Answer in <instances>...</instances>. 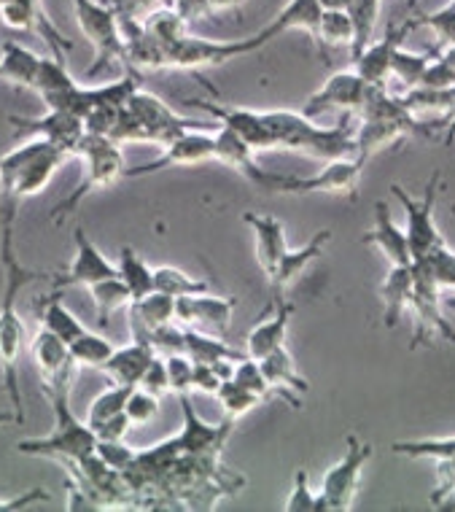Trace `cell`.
<instances>
[{"mask_svg":"<svg viewBox=\"0 0 455 512\" xmlns=\"http://www.w3.org/2000/svg\"><path fill=\"white\" fill-rule=\"evenodd\" d=\"M17 219H0V378L3 389L11 399V410L17 415V424H25V399L19 389V356L25 348V324L19 316L17 302L27 286L38 278H54L49 273L33 270L19 262L17 243H14Z\"/></svg>","mask_w":455,"mask_h":512,"instance_id":"6da1fadb","label":"cell"},{"mask_svg":"<svg viewBox=\"0 0 455 512\" xmlns=\"http://www.w3.org/2000/svg\"><path fill=\"white\" fill-rule=\"evenodd\" d=\"M70 154L46 138L30 141L0 157V219H17L27 197L44 192L52 176Z\"/></svg>","mask_w":455,"mask_h":512,"instance_id":"7a4b0ae2","label":"cell"},{"mask_svg":"<svg viewBox=\"0 0 455 512\" xmlns=\"http://www.w3.org/2000/svg\"><path fill=\"white\" fill-rule=\"evenodd\" d=\"M264 119L270 124L275 149L302 151L326 162L356 154V127L350 114L342 116L337 127H318L302 111H264Z\"/></svg>","mask_w":455,"mask_h":512,"instance_id":"3957f363","label":"cell"},{"mask_svg":"<svg viewBox=\"0 0 455 512\" xmlns=\"http://www.w3.org/2000/svg\"><path fill=\"white\" fill-rule=\"evenodd\" d=\"M49 405L54 410V429L46 437H27L17 442V451L35 459H49L57 464H76L97 453V434L89 429L87 421L70 410V394H54Z\"/></svg>","mask_w":455,"mask_h":512,"instance_id":"277c9868","label":"cell"},{"mask_svg":"<svg viewBox=\"0 0 455 512\" xmlns=\"http://www.w3.org/2000/svg\"><path fill=\"white\" fill-rule=\"evenodd\" d=\"M76 157L84 162V176L76 184V189L68 197H62L60 203L52 208V221L54 224H65V221L79 211V205L87 200L92 192L105 189V186L122 181L124 176V154L122 146L111 138L103 135H84V141L76 149Z\"/></svg>","mask_w":455,"mask_h":512,"instance_id":"5b68a950","label":"cell"},{"mask_svg":"<svg viewBox=\"0 0 455 512\" xmlns=\"http://www.w3.org/2000/svg\"><path fill=\"white\" fill-rule=\"evenodd\" d=\"M73 17L81 33L92 44V65L87 68V76H95L100 68L108 65H124V36L119 25V14L108 0H73Z\"/></svg>","mask_w":455,"mask_h":512,"instance_id":"8992f818","label":"cell"},{"mask_svg":"<svg viewBox=\"0 0 455 512\" xmlns=\"http://www.w3.org/2000/svg\"><path fill=\"white\" fill-rule=\"evenodd\" d=\"M375 448L364 442L359 434L353 432L345 437V456L324 475V486L318 491L321 499V512H348L359 499L361 475L364 467L372 459Z\"/></svg>","mask_w":455,"mask_h":512,"instance_id":"52a82bcc","label":"cell"},{"mask_svg":"<svg viewBox=\"0 0 455 512\" xmlns=\"http://www.w3.org/2000/svg\"><path fill=\"white\" fill-rule=\"evenodd\" d=\"M442 176L439 170H434L429 178V184L423 189V195L412 197L404 186L391 184V192L396 200L402 203L404 213H407V240H410L412 259H429L439 246H445V238L439 232L437 221H434V208H437L439 192H442Z\"/></svg>","mask_w":455,"mask_h":512,"instance_id":"ba28073f","label":"cell"},{"mask_svg":"<svg viewBox=\"0 0 455 512\" xmlns=\"http://www.w3.org/2000/svg\"><path fill=\"white\" fill-rule=\"evenodd\" d=\"M412 273H415V286H412L410 310L415 318V329H412V348L426 343L431 337H439L445 343L455 345V329L445 316V302H442V289L434 281L426 259H415L412 262Z\"/></svg>","mask_w":455,"mask_h":512,"instance_id":"9c48e42d","label":"cell"},{"mask_svg":"<svg viewBox=\"0 0 455 512\" xmlns=\"http://www.w3.org/2000/svg\"><path fill=\"white\" fill-rule=\"evenodd\" d=\"M259 38H243V41H208L186 33L175 44L165 46V71H202V68H219L227 62L259 52Z\"/></svg>","mask_w":455,"mask_h":512,"instance_id":"30bf717a","label":"cell"},{"mask_svg":"<svg viewBox=\"0 0 455 512\" xmlns=\"http://www.w3.org/2000/svg\"><path fill=\"white\" fill-rule=\"evenodd\" d=\"M367 162L356 157H340L329 159L326 168L315 176L299 178V176H278V192L275 195H340L348 200H356L359 192L361 170Z\"/></svg>","mask_w":455,"mask_h":512,"instance_id":"8fae6325","label":"cell"},{"mask_svg":"<svg viewBox=\"0 0 455 512\" xmlns=\"http://www.w3.org/2000/svg\"><path fill=\"white\" fill-rule=\"evenodd\" d=\"M30 354H33L35 370L41 378V389L46 397L54 394H73L76 386V375H79V364L73 362L70 348L65 340L41 327L30 340Z\"/></svg>","mask_w":455,"mask_h":512,"instance_id":"7c38bea8","label":"cell"},{"mask_svg":"<svg viewBox=\"0 0 455 512\" xmlns=\"http://www.w3.org/2000/svg\"><path fill=\"white\" fill-rule=\"evenodd\" d=\"M377 87H369L356 71H340L326 79V84L315 95L305 100L302 114L315 119V116L329 114V111H345V114H361V108L367 106L369 95Z\"/></svg>","mask_w":455,"mask_h":512,"instance_id":"4fadbf2b","label":"cell"},{"mask_svg":"<svg viewBox=\"0 0 455 512\" xmlns=\"http://www.w3.org/2000/svg\"><path fill=\"white\" fill-rule=\"evenodd\" d=\"M213 159V133L205 130H189L162 146V154L151 162H143L138 168L124 170L122 178H143L151 173H162L167 168H192Z\"/></svg>","mask_w":455,"mask_h":512,"instance_id":"5bb4252c","label":"cell"},{"mask_svg":"<svg viewBox=\"0 0 455 512\" xmlns=\"http://www.w3.org/2000/svg\"><path fill=\"white\" fill-rule=\"evenodd\" d=\"M213 159L221 162V165H227L235 173L248 181V184H254L256 189H264V192H278V176L280 173H270V170H264L259 162H256V151L248 146V143L235 135L227 127H221L213 133Z\"/></svg>","mask_w":455,"mask_h":512,"instance_id":"9a60e30c","label":"cell"},{"mask_svg":"<svg viewBox=\"0 0 455 512\" xmlns=\"http://www.w3.org/2000/svg\"><path fill=\"white\" fill-rule=\"evenodd\" d=\"M235 297H216V294L202 292L192 297L175 300V321L186 329H202L210 335H224L232 327V313H235Z\"/></svg>","mask_w":455,"mask_h":512,"instance_id":"2e32d148","label":"cell"},{"mask_svg":"<svg viewBox=\"0 0 455 512\" xmlns=\"http://www.w3.org/2000/svg\"><path fill=\"white\" fill-rule=\"evenodd\" d=\"M73 243H76V254L70 259L68 270L60 278L54 275V286L57 289H62V292L68 286H84V289H89L92 283H100L105 278H116L119 275L114 262L92 243V238H89L84 227H76Z\"/></svg>","mask_w":455,"mask_h":512,"instance_id":"e0dca14e","label":"cell"},{"mask_svg":"<svg viewBox=\"0 0 455 512\" xmlns=\"http://www.w3.org/2000/svg\"><path fill=\"white\" fill-rule=\"evenodd\" d=\"M178 405L184 413V429L175 434V440L181 445L186 456H221L224 442L232 434V421H221V424H208L202 421L200 413L194 410V402L189 394H178Z\"/></svg>","mask_w":455,"mask_h":512,"instance_id":"ac0fdd59","label":"cell"},{"mask_svg":"<svg viewBox=\"0 0 455 512\" xmlns=\"http://www.w3.org/2000/svg\"><path fill=\"white\" fill-rule=\"evenodd\" d=\"M184 106H197L213 119H219L221 127H227L235 135H240L248 146L254 151H270L275 149V138L264 111H251V108L240 106H219V103H210V100H184Z\"/></svg>","mask_w":455,"mask_h":512,"instance_id":"d6986e66","label":"cell"},{"mask_svg":"<svg viewBox=\"0 0 455 512\" xmlns=\"http://www.w3.org/2000/svg\"><path fill=\"white\" fill-rule=\"evenodd\" d=\"M11 127H17L22 133H33L38 138H46L52 141L54 146H60L68 154H76V149L84 141L87 135V127H84V119L76 114H68V111H52L46 108L44 116H9Z\"/></svg>","mask_w":455,"mask_h":512,"instance_id":"ffe728a7","label":"cell"},{"mask_svg":"<svg viewBox=\"0 0 455 512\" xmlns=\"http://www.w3.org/2000/svg\"><path fill=\"white\" fill-rule=\"evenodd\" d=\"M294 313H297V305L286 294H272V305L267 310V316L259 318V324L245 337V354L251 359H264L272 351L283 348L286 337H289V324Z\"/></svg>","mask_w":455,"mask_h":512,"instance_id":"44dd1931","label":"cell"},{"mask_svg":"<svg viewBox=\"0 0 455 512\" xmlns=\"http://www.w3.org/2000/svg\"><path fill=\"white\" fill-rule=\"evenodd\" d=\"M415 27V22H404V25H391L385 30V36L380 41H372V44L364 49V52L353 60V71L359 73L361 79L367 81L369 87L385 89L388 87V76H391V62H394L396 49L404 44V38L410 36V30Z\"/></svg>","mask_w":455,"mask_h":512,"instance_id":"7402d4cb","label":"cell"},{"mask_svg":"<svg viewBox=\"0 0 455 512\" xmlns=\"http://www.w3.org/2000/svg\"><path fill=\"white\" fill-rule=\"evenodd\" d=\"M361 243L377 248V254L388 259L391 267H410L415 262L407 232L396 224L391 208L385 203L375 205V227L361 235Z\"/></svg>","mask_w":455,"mask_h":512,"instance_id":"603a6c76","label":"cell"},{"mask_svg":"<svg viewBox=\"0 0 455 512\" xmlns=\"http://www.w3.org/2000/svg\"><path fill=\"white\" fill-rule=\"evenodd\" d=\"M243 221L254 232V246H256V262L262 267V273L267 275L270 281L275 270H278L280 259L289 251V243H286V227L283 221L275 219V216H264V213L245 211Z\"/></svg>","mask_w":455,"mask_h":512,"instance_id":"cb8c5ba5","label":"cell"},{"mask_svg":"<svg viewBox=\"0 0 455 512\" xmlns=\"http://www.w3.org/2000/svg\"><path fill=\"white\" fill-rule=\"evenodd\" d=\"M157 348L146 335H132V340L122 348H116L114 356L105 362L103 372L119 386H138L146 375L149 364L157 359Z\"/></svg>","mask_w":455,"mask_h":512,"instance_id":"d4e9b609","label":"cell"},{"mask_svg":"<svg viewBox=\"0 0 455 512\" xmlns=\"http://www.w3.org/2000/svg\"><path fill=\"white\" fill-rule=\"evenodd\" d=\"M259 367H262L264 378L270 380L272 391H275V397L286 399L294 410H299V399L297 394H307L310 391V383L307 378H302L297 370V362H294V356L289 354V348L283 345L278 351H272L264 359H256Z\"/></svg>","mask_w":455,"mask_h":512,"instance_id":"484cf974","label":"cell"},{"mask_svg":"<svg viewBox=\"0 0 455 512\" xmlns=\"http://www.w3.org/2000/svg\"><path fill=\"white\" fill-rule=\"evenodd\" d=\"M332 243V230H321L315 232L313 238L307 240L305 246L289 248L286 256L280 259L278 270L270 278L272 294H286L294 286V283L305 275V270L313 265L315 259H321V254L326 251V246Z\"/></svg>","mask_w":455,"mask_h":512,"instance_id":"4316f807","label":"cell"},{"mask_svg":"<svg viewBox=\"0 0 455 512\" xmlns=\"http://www.w3.org/2000/svg\"><path fill=\"white\" fill-rule=\"evenodd\" d=\"M318 22H321V6L315 0H289L280 9L278 17L256 33V38L262 41V46H267L275 38L291 33V30H302L313 41H318Z\"/></svg>","mask_w":455,"mask_h":512,"instance_id":"83f0119b","label":"cell"},{"mask_svg":"<svg viewBox=\"0 0 455 512\" xmlns=\"http://www.w3.org/2000/svg\"><path fill=\"white\" fill-rule=\"evenodd\" d=\"M412 286H415V273L410 267H391L380 286V302H383V327L396 329L402 321L404 310H410Z\"/></svg>","mask_w":455,"mask_h":512,"instance_id":"f1b7e54d","label":"cell"},{"mask_svg":"<svg viewBox=\"0 0 455 512\" xmlns=\"http://www.w3.org/2000/svg\"><path fill=\"white\" fill-rule=\"evenodd\" d=\"M41 54H35L33 49H27L22 44L6 41L3 44V54H0V81H6L11 87L33 89L38 84V71H41Z\"/></svg>","mask_w":455,"mask_h":512,"instance_id":"f546056e","label":"cell"},{"mask_svg":"<svg viewBox=\"0 0 455 512\" xmlns=\"http://www.w3.org/2000/svg\"><path fill=\"white\" fill-rule=\"evenodd\" d=\"M412 135V130L402 122H391V119H361L356 124V159L367 162L372 154H377L385 146L402 141Z\"/></svg>","mask_w":455,"mask_h":512,"instance_id":"4dcf8cb0","label":"cell"},{"mask_svg":"<svg viewBox=\"0 0 455 512\" xmlns=\"http://www.w3.org/2000/svg\"><path fill=\"white\" fill-rule=\"evenodd\" d=\"M184 354L192 359L194 364H221V362H240L245 359V351H237L224 340H219L210 332L202 329H186L184 327Z\"/></svg>","mask_w":455,"mask_h":512,"instance_id":"1f68e13d","label":"cell"},{"mask_svg":"<svg viewBox=\"0 0 455 512\" xmlns=\"http://www.w3.org/2000/svg\"><path fill=\"white\" fill-rule=\"evenodd\" d=\"M60 297L62 289H57V294H52V297H46L44 300V305H41V327H46L49 332H54L60 340H65V343L70 345L76 337L87 332V327L81 324L79 316H76Z\"/></svg>","mask_w":455,"mask_h":512,"instance_id":"d6a6232c","label":"cell"},{"mask_svg":"<svg viewBox=\"0 0 455 512\" xmlns=\"http://www.w3.org/2000/svg\"><path fill=\"white\" fill-rule=\"evenodd\" d=\"M140 27H143L146 36L154 38V41L162 46L175 44L178 38H184L186 33H189V22H186L170 3H162L157 9H151L149 14L143 17Z\"/></svg>","mask_w":455,"mask_h":512,"instance_id":"836d02e7","label":"cell"},{"mask_svg":"<svg viewBox=\"0 0 455 512\" xmlns=\"http://www.w3.org/2000/svg\"><path fill=\"white\" fill-rule=\"evenodd\" d=\"M116 270H119V278L124 281V286L130 289L132 302L143 300L146 294L154 292V267L146 265L132 246L122 248Z\"/></svg>","mask_w":455,"mask_h":512,"instance_id":"e575fe53","label":"cell"},{"mask_svg":"<svg viewBox=\"0 0 455 512\" xmlns=\"http://www.w3.org/2000/svg\"><path fill=\"white\" fill-rule=\"evenodd\" d=\"M89 294H92V302H95L97 310V324L100 327H108V318L114 316L116 310L130 308L132 294L130 289L124 286V281L116 275V278H105L100 283H92L89 286Z\"/></svg>","mask_w":455,"mask_h":512,"instance_id":"d590c367","label":"cell"},{"mask_svg":"<svg viewBox=\"0 0 455 512\" xmlns=\"http://www.w3.org/2000/svg\"><path fill=\"white\" fill-rule=\"evenodd\" d=\"M353 38H356V30H353V19H350L348 11H321V22H318V52L329 62L326 57V49L329 46H353Z\"/></svg>","mask_w":455,"mask_h":512,"instance_id":"8d00e7d4","label":"cell"},{"mask_svg":"<svg viewBox=\"0 0 455 512\" xmlns=\"http://www.w3.org/2000/svg\"><path fill=\"white\" fill-rule=\"evenodd\" d=\"M70 356H73V362L79 364V367H95V370H103L105 362L114 356L116 345L108 340L100 332H92L87 329L84 335H79L73 343L68 345Z\"/></svg>","mask_w":455,"mask_h":512,"instance_id":"74e56055","label":"cell"},{"mask_svg":"<svg viewBox=\"0 0 455 512\" xmlns=\"http://www.w3.org/2000/svg\"><path fill=\"white\" fill-rule=\"evenodd\" d=\"M439 57V49H431V52H407V49H396L394 62H391V76L402 81V92L412 87H420L423 81V73L429 68L431 62Z\"/></svg>","mask_w":455,"mask_h":512,"instance_id":"f35d334b","label":"cell"},{"mask_svg":"<svg viewBox=\"0 0 455 512\" xmlns=\"http://www.w3.org/2000/svg\"><path fill=\"white\" fill-rule=\"evenodd\" d=\"M154 292H162L167 297H173V300H181V297L208 292V281L192 278V275H186L178 267L162 265L154 267Z\"/></svg>","mask_w":455,"mask_h":512,"instance_id":"ab89813d","label":"cell"},{"mask_svg":"<svg viewBox=\"0 0 455 512\" xmlns=\"http://www.w3.org/2000/svg\"><path fill=\"white\" fill-rule=\"evenodd\" d=\"M132 389H135V386H119V383H114L111 389L100 391V394L92 399V405H89V410H87L89 429L95 432V429H100L103 424H108L111 418L122 415L124 407H127V397H130Z\"/></svg>","mask_w":455,"mask_h":512,"instance_id":"60d3db41","label":"cell"},{"mask_svg":"<svg viewBox=\"0 0 455 512\" xmlns=\"http://www.w3.org/2000/svg\"><path fill=\"white\" fill-rule=\"evenodd\" d=\"M219 402H221V410H224V418L227 421H232V424H237L240 418H243L245 413H251L262 399L256 397V394H251L248 389H243L240 383H235V380L229 378L221 383V389H219Z\"/></svg>","mask_w":455,"mask_h":512,"instance_id":"b9f144b4","label":"cell"},{"mask_svg":"<svg viewBox=\"0 0 455 512\" xmlns=\"http://www.w3.org/2000/svg\"><path fill=\"white\" fill-rule=\"evenodd\" d=\"M232 380H235V383H240L243 389L251 391V394H256V397L262 399V402L264 399L275 397L270 380L264 378L262 367H259V362H256V359H251V356H245V359H240V362L235 364V370H232Z\"/></svg>","mask_w":455,"mask_h":512,"instance_id":"7bdbcfd3","label":"cell"},{"mask_svg":"<svg viewBox=\"0 0 455 512\" xmlns=\"http://www.w3.org/2000/svg\"><path fill=\"white\" fill-rule=\"evenodd\" d=\"M429 499L434 510L455 512V456L437 461V486Z\"/></svg>","mask_w":455,"mask_h":512,"instance_id":"ee69618b","label":"cell"},{"mask_svg":"<svg viewBox=\"0 0 455 512\" xmlns=\"http://www.w3.org/2000/svg\"><path fill=\"white\" fill-rule=\"evenodd\" d=\"M159 405H162V397H157V394H151V391L135 386V389L130 391V397H127L124 413H127L132 426H143V424H151V421L157 418Z\"/></svg>","mask_w":455,"mask_h":512,"instance_id":"f6af8a7d","label":"cell"},{"mask_svg":"<svg viewBox=\"0 0 455 512\" xmlns=\"http://www.w3.org/2000/svg\"><path fill=\"white\" fill-rule=\"evenodd\" d=\"M420 25H426L437 38V49H447L450 44H455V0H450L442 9L431 11L426 17L418 19Z\"/></svg>","mask_w":455,"mask_h":512,"instance_id":"bcb514c9","label":"cell"},{"mask_svg":"<svg viewBox=\"0 0 455 512\" xmlns=\"http://www.w3.org/2000/svg\"><path fill=\"white\" fill-rule=\"evenodd\" d=\"M286 512H321V499H318V491L310 488V477L305 469H297V475H294V488L286 502Z\"/></svg>","mask_w":455,"mask_h":512,"instance_id":"7dc6e473","label":"cell"},{"mask_svg":"<svg viewBox=\"0 0 455 512\" xmlns=\"http://www.w3.org/2000/svg\"><path fill=\"white\" fill-rule=\"evenodd\" d=\"M167 364V383H170V394H192V375L194 362L186 354H170L165 356Z\"/></svg>","mask_w":455,"mask_h":512,"instance_id":"c3c4849f","label":"cell"},{"mask_svg":"<svg viewBox=\"0 0 455 512\" xmlns=\"http://www.w3.org/2000/svg\"><path fill=\"white\" fill-rule=\"evenodd\" d=\"M434 281L439 283V289H455V251L447 246H439L434 254L426 259Z\"/></svg>","mask_w":455,"mask_h":512,"instance_id":"681fc988","label":"cell"},{"mask_svg":"<svg viewBox=\"0 0 455 512\" xmlns=\"http://www.w3.org/2000/svg\"><path fill=\"white\" fill-rule=\"evenodd\" d=\"M97 456L108 464L116 472H127L132 467V461L138 456L135 448H130L124 440H114V442H97Z\"/></svg>","mask_w":455,"mask_h":512,"instance_id":"f907efd6","label":"cell"},{"mask_svg":"<svg viewBox=\"0 0 455 512\" xmlns=\"http://www.w3.org/2000/svg\"><path fill=\"white\" fill-rule=\"evenodd\" d=\"M140 389L151 391V394H157V397L165 399V394H170V383H167V364H165V356L157 354V359L149 364V370L146 375L140 378L138 383Z\"/></svg>","mask_w":455,"mask_h":512,"instance_id":"816d5d0a","label":"cell"},{"mask_svg":"<svg viewBox=\"0 0 455 512\" xmlns=\"http://www.w3.org/2000/svg\"><path fill=\"white\" fill-rule=\"evenodd\" d=\"M420 87H429V89H455V68H450L442 57L431 62L426 73H423V81H420Z\"/></svg>","mask_w":455,"mask_h":512,"instance_id":"f5cc1de1","label":"cell"},{"mask_svg":"<svg viewBox=\"0 0 455 512\" xmlns=\"http://www.w3.org/2000/svg\"><path fill=\"white\" fill-rule=\"evenodd\" d=\"M35 502H49V491L44 488H30L25 494L9 496V499H0V512H14V510H25Z\"/></svg>","mask_w":455,"mask_h":512,"instance_id":"db71d44e","label":"cell"},{"mask_svg":"<svg viewBox=\"0 0 455 512\" xmlns=\"http://www.w3.org/2000/svg\"><path fill=\"white\" fill-rule=\"evenodd\" d=\"M434 127H445L447 130V143H453L455 141V100H453V106H450V111H447L439 122H434Z\"/></svg>","mask_w":455,"mask_h":512,"instance_id":"11a10c76","label":"cell"},{"mask_svg":"<svg viewBox=\"0 0 455 512\" xmlns=\"http://www.w3.org/2000/svg\"><path fill=\"white\" fill-rule=\"evenodd\" d=\"M321 11H348L353 6V0H315Z\"/></svg>","mask_w":455,"mask_h":512,"instance_id":"9f6ffc18","label":"cell"},{"mask_svg":"<svg viewBox=\"0 0 455 512\" xmlns=\"http://www.w3.org/2000/svg\"><path fill=\"white\" fill-rule=\"evenodd\" d=\"M11 424H17V415H14V410H0V429Z\"/></svg>","mask_w":455,"mask_h":512,"instance_id":"6f0895ef","label":"cell"},{"mask_svg":"<svg viewBox=\"0 0 455 512\" xmlns=\"http://www.w3.org/2000/svg\"><path fill=\"white\" fill-rule=\"evenodd\" d=\"M439 57H442V60L450 65V68H455V44H450L447 49H442V52H439Z\"/></svg>","mask_w":455,"mask_h":512,"instance_id":"680465c9","label":"cell"},{"mask_svg":"<svg viewBox=\"0 0 455 512\" xmlns=\"http://www.w3.org/2000/svg\"><path fill=\"white\" fill-rule=\"evenodd\" d=\"M445 308L450 310V313H453V316H455V297H450V300L445 302Z\"/></svg>","mask_w":455,"mask_h":512,"instance_id":"91938a15","label":"cell"},{"mask_svg":"<svg viewBox=\"0 0 455 512\" xmlns=\"http://www.w3.org/2000/svg\"><path fill=\"white\" fill-rule=\"evenodd\" d=\"M6 3H9V0H0V9H3V6H6Z\"/></svg>","mask_w":455,"mask_h":512,"instance_id":"94428289","label":"cell"}]
</instances>
